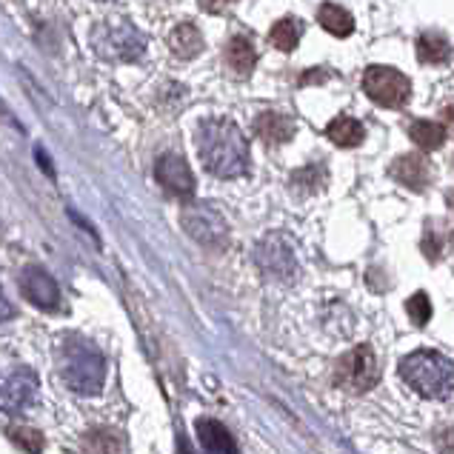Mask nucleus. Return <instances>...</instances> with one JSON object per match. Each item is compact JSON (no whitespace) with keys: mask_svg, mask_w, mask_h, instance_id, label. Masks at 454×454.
<instances>
[{"mask_svg":"<svg viewBox=\"0 0 454 454\" xmlns=\"http://www.w3.org/2000/svg\"><path fill=\"white\" fill-rule=\"evenodd\" d=\"M198 154L203 166L215 177H240L249 168V144L240 129L226 118H206L200 121L198 132Z\"/></svg>","mask_w":454,"mask_h":454,"instance_id":"1","label":"nucleus"},{"mask_svg":"<svg viewBox=\"0 0 454 454\" xmlns=\"http://www.w3.org/2000/svg\"><path fill=\"white\" fill-rule=\"evenodd\" d=\"M58 369L60 378L74 395L92 397L106 383V360L98 348L81 340V337H67L58 348Z\"/></svg>","mask_w":454,"mask_h":454,"instance_id":"2","label":"nucleus"},{"mask_svg":"<svg viewBox=\"0 0 454 454\" xmlns=\"http://www.w3.org/2000/svg\"><path fill=\"white\" fill-rule=\"evenodd\" d=\"M400 378L420 397L443 400L454 392V366L440 352H411L400 360Z\"/></svg>","mask_w":454,"mask_h":454,"instance_id":"3","label":"nucleus"},{"mask_svg":"<svg viewBox=\"0 0 454 454\" xmlns=\"http://www.w3.org/2000/svg\"><path fill=\"white\" fill-rule=\"evenodd\" d=\"M92 51L103 60L132 63L146 51V37L132 20L106 18L92 29Z\"/></svg>","mask_w":454,"mask_h":454,"instance_id":"4","label":"nucleus"},{"mask_svg":"<svg viewBox=\"0 0 454 454\" xmlns=\"http://www.w3.org/2000/svg\"><path fill=\"white\" fill-rule=\"evenodd\" d=\"M334 374H337V383H340L343 388H348V392H357V395L378 386L380 369H378V357H374L372 346H357L348 355H343L340 360H337Z\"/></svg>","mask_w":454,"mask_h":454,"instance_id":"5","label":"nucleus"},{"mask_svg":"<svg viewBox=\"0 0 454 454\" xmlns=\"http://www.w3.org/2000/svg\"><path fill=\"white\" fill-rule=\"evenodd\" d=\"M180 223L189 231V235L203 243V246H223L229 240V223L226 217L220 215L212 203H189L184 215H180Z\"/></svg>","mask_w":454,"mask_h":454,"instance_id":"6","label":"nucleus"},{"mask_svg":"<svg viewBox=\"0 0 454 454\" xmlns=\"http://www.w3.org/2000/svg\"><path fill=\"white\" fill-rule=\"evenodd\" d=\"M363 89H366V95L374 103H380V106H388V109L403 106L411 95L409 77L392 67H369L366 77H363Z\"/></svg>","mask_w":454,"mask_h":454,"instance_id":"7","label":"nucleus"},{"mask_svg":"<svg viewBox=\"0 0 454 454\" xmlns=\"http://www.w3.org/2000/svg\"><path fill=\"white\" fill-rule=\"evenodd\" d=\"M254 263L261 266V271L269 280H280V283H289L297 275V261H294V252L292 246L283 240L280 235H269L257 243L254 249Z\"/></svg>","mask_w":454,"mask_h":454,"instance_id":"8","label":"nucleus"},{"mask_svg":"<svg viewBox=\"0 0 454 454\" xmlns=\"http://www.w3.org/2000/svg\"><path fill=\"white\" fill-rule=\"evenodd\" d=\"M37 378L29 369L0 372V411H20L35 400Z\"/></svg>","mask_w":454,"mask_h":454,"instance_id":"9","label":"nucleus"},{"mask_svg":"<svg viewBox=\"0 0 454 454\" xmlns=\"http://www.w3.org/2000/svg\"><path fill=\"white\" fill-rule=\"evenodd\" d=\"M20 292L29 303H35L37 309H58L60 303V289L58 283L51 280V275L43 266H26L20 271Z\"/></svg>","mask_w":454,"mask_h":454,"instance_id":"10","label":"nucleus"},{"mask_svg":"<svg viewBox=\"0 0 454 454\" xmlns=\"http://www.w3.org/2000/svg\"><path fill=\"white\" fill-rule=\"evenodd\" d=\"M154 177L175 198H189L194 192V175L180 154H160L158 163H154Z\"/></svg>","mask_w":454,"mask_h":454,"instance_id":"11","label":"nucleus"},{"mask_svg":"<svg viewBox=\"0 0 454 454\" xmlns=\"http://www.w3.org/2000/svg\"><path fill=\"white\" fill-rule=\"evenodd\" d=\"M392 177L397 180V184L409 186L411 192H423L432 184L429 163H426L423 158H418V154H403V158H397L392 166Z\"/></svg>","mask_w":454,"mask_h":454,"instance_id":"12","label":"nucleus"},{"mask_svg":"<svg viewBox=\"0 0 454 454\" xmlns=\"http://www.w3.org/2000/svg\"><path fill=\"white\" fill-rule=\"evenodd\" d=\"M254 132L261 135L266 144H286V140L294 135V123L292 118H286V114L280 112H261L254 121Z\"/></svg>","mask_w":454,"mask_h":454,"instance_id":"13","label":"nucleus"},{"mask_svg":"<svg viewBox=\"0 0 454 454\" xmlns=\"http://www.w3.org/2000/svg\"><path fill=\"white\" fill-rule=\"evenodd\" d=\"M168 46H172V55L180 60H192L203 51V35L194 23H180L168 35Z\"/></svg>","mask_w":454,"mask_h":454,"instance_id":"14","label":"nucleus"},{"mask_svg":"<svg viewBox=\"0 0 454 454\" xmlns=\"http://www.w3.org/2000/svg\"><path fill=\"white\" fill-rule=\"evenodd\" d=\"M198 437L206 451H215V454H235L238 451L235 437H231L226 426L217 420H198Z\"/></svg>","mask_w":454,"mask_h":454,"instance_id":"15","label":"nucleus"},{"mask_svg":"<svg viewBox=\"0 0 454 454\" xmlns=\"http://www.w3.org/2000/svg\"><path fill=\"white\" fill-rule=\"evenodd\" d=\"M418 58H420V63H429V67H443V63L451 60V43L443 35L426 32L418 41Z\"/></svg>","mask_w":454,"mask_h":454,"instance_id":"16","label":"nucleus"},{"mask_svg":"<svg viewBox=\"0 0 454 454\" xmlns=\"http://www.w3.org/2000/svg\"><path fill=\"white\" fill-rule=\"evenodd\" d=\"M226 63H229V69L246 77L252 69H254V63H257V51L254 46L246 41V37H231L229 46H226Z\"/></svg>","mask_w":454,"mask_h":454,"instance_id":"17","label":"nucleus"},{"mask_svg":"<svg viewBox=\"0 0 454 454\" xmlns=\"http://www.w3.org/2000/svg\"><path fill=\"white\" fill-rule=\"evenodd\" d=\"M317 20H320L323 29H326L329 35H334V37H348L355 29L352 15H348L343 6H334V4H323L320 12H317Z\"/></svg>","mask_w":454,"mask_h":454,"instance_id":"18","label":"nucleus"},{"mask_svg":"<svg viewBox=\"0 0 454 454\" xmlns=\"http://www.w3.org/2000/svg\"><path fill=\"white\" fill-rule=\"evenodd\" d=\"M409 137L426 152H434L443 146L446 140V126L443 123H434V121H414L409 126Z\"/></svg>","mask_w":454,"mask_h":454,"instance_id":"19","label":"nucleus"},{"mask_svg":"<svg viewBox=\"0 0 454 454\" xmlns=\"http://www.w3.org/2000/svg\"><path fill=\"white\" fill-rule=\"evenodd\" d=\"M326 135H329L332 144L343 146V149H348V146H360V144H363V137H366V132H363V126H360L357 121H352V118H334V121L326 126Z\"/></svg>","mask_w":454,"mask_h":454,"instance_id":"20","label":"nucleus"},{"mask_svg":"<svg viewBox=\"0 0 454 454\" xmlns=\"http://www.w3.org/2000/svg\"><path fill=\"white\" fill-rule=\"evenodd\" d=\"M301 35H303L301 20L283 18V20H278L275 26H271L269 41L275 43V49H280V51H292V49H297V43H301Z\"/></svg>","mask_w":454,"mask_h":454,"instance_id":"21","label":"nucleus"},{"mask_svg":"<svg viewBox=\"0 0 454 454\" xmlns=\"http://www.w3.org/2000/svg\"><path fill=\"white\" fill-rule=\"evenodd\" d=\"M406 311H409L411 323H418V326H423V323H429V317H432V303H429V297H426L423 292H418V294H414L411 301L406 303Z\"/></svg>","mask_w":454,"mask_h":454,"instance_id":"22","label":"nucleus"},{"mask_svg":"<svg viewBox=\"0 0 454 454\" xmlns=\"http://www.w3.org/2000/svg\"><path fill=\"white\" fill-rule=\"evenodd\" d=\"M443 240H446V238H437L434 231H426V238H423V252L429 254V261H437V257L443 254Z\"/></svg>","mask_w":454,"mask_h":454,"instance_id":"23","label":"nucleus"},{"mask_svg":"<svg viewBox=\"0 0 454 454\" xmlns=\"http://www.w3.org/2000/svg\"><path fill=\"white\" fill-rule=\"evenodd\" d=\"M12 315H15V309H12V303L6 301V294H4V289H0V323H6Z\"/></svg>","mask_w":454,"mask_h":454,"instance_id":"24","label":"nucleus"},{"mask_svg":"<svg viewBox=\"0 0 454 454\" xmlns=\"http://www.w3.org/2000/svg\"><path fill=\"white\" fill-rule=\"evenodd\" d=\"M443 118H446V126H449V132L454 135V103H451V106H446V109H443Z\"/></svg>","mask_w":454,"mask_h":454,"instance_id":"25","label":"nucleus"},{"mask_svg":"<svg viewBox=\"0 0 454 454\" xmlns=\"http://www.w3.org/2000/svg\"><path fill=\"white\" fill-rule=\"evenodd\" d=\"M451 209H454V194H451Z\"/></svg>","mask_w":454,"mask_h":454,"instance_id":"26","label":"nucleus"},{"mask_svg":"<svg viewBox=\"0 0 454 454\" xmlns=\"http://www.w3.org/2000/svg\"><path fill=\"white\" fill-rule=\"evenodd\" d=\"M226 4H231V0H226Z\"/></svg>","mask_w":454,"mask_h":454,"instance_id":"27","label":"nucleus"}]
</instances>
